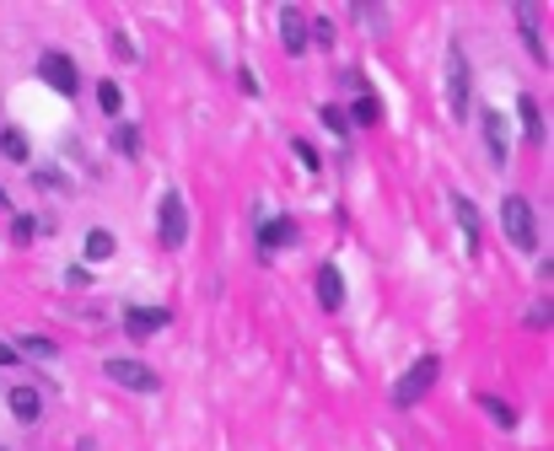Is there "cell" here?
Listing matches in <instances>:
<instances>
[{"label": "cell", "instance_id": "6da1fadb", "mask_svg": "<svg viewBox=\"0 0 554 451\" xmlns=\"http://www.w3.org/2000/svg\"><path fill=\"white\" fill-rule=\"evenodd\" d=\"M436 376H441V360H436V355H420V360L393 382V408H415V403L436 387Z\"/></svg>", "mask_w": 554, "mask_h": 451}, {"label": "cell", "instance_id": "7a4b0ae2", "mask_svg": "<svg viewBox=\"0 0 554 451\" xmlns=\"http://www.w3.org/2000/svg\"><path fill=\"white\" fill-rule=\"evenodd\" d=\"M156 236H162L167 253H178L188 242V210H184V194H178V188L156 199Z\"/></svg>", "mask_w": 554, "mask_h": 451}, {"label": "cell", "instance_id": "3957f363", "mask_svg": "<svg viewBox=\"0 0 554 451\" xmlns=\"http://www.w3.org/2000/svg\"><path fill=\"white\" fill-rule=\"evenodd\" d=\"M500 226H506L511 247H533V242H539V221H533V205H528L522 194H506V199H500Z\"/></svg>", "mask_w": 554, "mask_h": 451}, {"label": "cell", "instance_id": "277c9868", "mask_svg": "<svg viewBox=\"0 0 554 451\" xmlns=\"http://www.w3.org/2000/svg\"><path fill=\"white\" fill-rule=\"evenodd\" d=\"M468 108H474V86H468V55H463V49H452V55H447V113H452V118H463Z\"/></svg>", "mask_w": 554, "mask_h": 451}, {"label": "cell", "instance_id": "5b68a950", "mask_svg": "<svg viewBox=\"0 0 554 451\" xmlns=\"http://www.w3.org/2000/svg\"><path fill=\"white\" fill-rule=\"evenodd\" d=\"M103 371H108V382H119V387H129V393H156V387H162L156 371H151L146 360H108Z\"/></svg>", "mask_w": 554, "mask_h": 451}, {"label": "cell", "instance_id": "8992f818", "mask_svg": "<svg viewBox=\"0 0 554 451\" xmlns=\"http://www.w3.org/2000/svg\"><path fill=\"white\" fill-rule=\"evenodd\" d=\"M38 75H44V86L60 92V97H76V86H81V75H76L70 55H44L38 59Z\"/></svg>", "mask_w": 554, "mask_h": 451}, {"label": "cell", "instance_id": "52a82bcc", "mask_svg": "<svg viewBox=\"0 0 554 451\" xmlns=\"http://www.w3.org/2000/svg\"><path fill=\"white\" fill-rule=\"evenodd\" d=\"M167 328V312L162 306H129L124 312V334L129 338H151V334H162Z\"/></svg>", "mask_w": 554, "mask_h": 451}, {"label": "cell", "instance_id": "ba28073f", "mask_svg": "<svg viewBox=\"0 0 554 451\" xmlns=\"http://www.w3.org/2000/svg\"><path fill=\"white\" fill-rule=\"evenodd\" d=\"M280 44H286V55H307V11H297V5L280 11Z\"/></svg>", "mask_w": 554, "mask_h": 451}, {"label": "cell", "instance_id": "9c48e42d", "mask_svg": "<svg viewBox=\"0 0 554 451\" xmlns=\"http://www.w3.org/2000/svg\"><path fill=\"white\" fill-rule=\"evenodd\" d=\"M517 27H522L528 55L539 59V65H549V44H544V33H539V11H533V5H517Z\"/></svg>", "mask_w": 554, "mask_h": 451}, {"label": "cell", "instance_id": "30bf717a", "mask_svg": "<svg viewBox=\"0 0 554 451\" xmlns=\"http://www.w3.org/2000/svg\"><path fill=\"white\" fill-rule=\"evenodd\" d=\"M317 306H323V312H339V306H345V275H339L334 264L317 269Z\"/></svg>", "mask_w": 554, "mask_h": 451}, {"label": "cell", "instance_id": "8fae6325", "mask_svg": "<svg viewBox=\"0 0 554 451\" xmlns=\"http://www.w3.org/2000/svg\"><path fill=\"white\" fill-rule=\"evenodd\" d=\"M517 113H522V135H528V145H544V108H539V97H517Z\"/></svg>", "mask_w": 554, "mask_h": 451}, {"label": "cell", "instance_id": "7c38bea8", "mask_svg": "<svg viewBox=\"0 0 554 451\" xmlns=\"http://www.w3.org/2000/svg\"><path fill=\"white\" fill-rule=\"evenodd\" d=\"M485 145H490L495 162H506V151H511V140H506V118H500V108H485Z\"/></svg>", "mask_w": 554, "mask_h": 451}, {"label": "cell", "instance_id": "4fadbf2b", "mask_svg": "<svg viewBox=\"0 0 554 451\" xmlns=\"http://www.w3.org/2000/svg\"><path fill=\"white\" fill-rule=\"evenodd\" d=\"M258 242H264V253H275V247H291V242H297V221H291V215H280V221H264Z\"/></svg>", "mask_w": 554, "mask_h": 451}, {"label": "cell", "instance_id": "5bb4252c", "mask_svg": "<svg viewBox=\"0 0 554 451\" xmlns=\"http://www.w3.org/2000/svg\"><path fill=\"white\" fill-rule=\"evenodd\" d=\"M11 414H16L22 425H38V414H44V397L33 393V387H11Z\"/></svg>", "mask_w": 554, "mask_h": 451}, {"label": "cell", "instance_id": "9a60e30c", "mask_svg": "<svg viewBox=\"0 0 554 451\" xmlns=\"http://www.w3.org/2000/svg\"><path fill=\"white\" fill-rule=\"evenodd\" d=\"M452 215H458L463 236H468V253H479V210H474V205L463 199V194H458V199H452Z\"/></svg>", "mask_w": 554, "mask_h": 451}, {"label": "cell", "instance_id": "2e32d148", "mask_svg": "<svg viewBox=\"0 0 554 451\" xmlns=\"http://www.w3.org/2000/svg\"><path fill=\"white\" fill-rule=\"evenodd\" d=\"M0 156L5 162H16V167H27V135L11 124V129H0Z\"/></svg>", "mask_w": 554, "mask_h": 451}, {"label": "cell", "instance_id": "e0dca14e", "mask_svg": "<svg viewBox=\"0 0 554 451\" xmlns=\"http://www.w3.org/2000/svg\"><path fill=\"white\" fill-rule=\"evenodd\" d=\"M114 151H119L124 162H135V156H140V129H135V124H114Z\"/></svg>", "mask_w": 554, "mask_h": 451}, {"label": "cell", "instance_id": "ac0fdd59", "mask_svg": "<svg viewBox=\"0 0 554 451\" xmlns=\"http://www.w3.org/2000/svg\"><path fill=\"white\" fill-rule=\"evenodd\" d=\"M350 124H377L382 118V103H377V92H361L356 103H350V113H345Z\"/></svg>", "mask_w": 554, "mask_h": 451}, {"label": "cell", "instance_id": "d6986e66", "mask_svg": "<svg viewBox=\"0 0 554 451\" xmlns=\"http://www.w3.org/2000/svg\"><path fill=\"white\" fill-rule=\"evenodd\" d=\"M86 258H92V264H103V258H114V231H103V226H92V231H86Z\"/></svg>", "mask_w": 554, "mask_h": 451}, {"label": "cell", "instance_id": "ffe728a7", "mask_svg": "<svg viewBox=\"0 0 554 451\" xmlns=\"http://www.w3.org/2000/svg\"><path fill=\"white\" fill-rule=\"evenodd\" d=\"M97 103H103V113H108V118L119 124V113H124V92H119V81H103V86H97Z\"/></svg>", "mask_w": 554, "mask_h": 451}, {"label": "cell", "instance_id": "44dd1931", "mask_svg": "<svg viewBox=\"0 0 554 451\" xmlns=\"http://www.w3.org/2000/svg\"><path fill=\"white\" fill-rule=\"evenodd\" d=\"M479 408L490 414L500 430H511V425H517V408H511V403H500V397H479Z\"/></svg>", "mask_w": 554, "mask_h": 451}, {"label": "cell", "instance_id": "7402d4cb", "mask_svg": "<svg viewBox=\"0 0 554 451\" xmlns=\"http://www.w3.org/2000/svg\"><path fill=\"white\" fill-rule=\"evenodd\" d=\"M317 118H323V129H328V135H350V118H345V108H339V103H323V108H317Z\"/></svg>", "mask_w": 554, "mask_h": 451}, {"label": "cell", "instance_id": "603a6c76", "mask_svg": "<svg viewBox=\"0 0 554 451\" xmlns=\"http://www.w3.org/2000/svg\"><path fill=\"white\" fill-rule=\"evenodd\" d=\"M356 16L367 22L371 33H382V27H388V5H367V0H356Z\"/></svg>", "mask_w": 554, "mask_h": 451}, {"label": "cell", "instance_id": "cb8c5ba5", "mask_svg": "<svg viewBox=\"0 0 554 451\" xmlns=\"http://www.w3.org/2000/svg\"><path fill=\"white\" fill-rule=\"evenodd\" d=\"M307 44H323V49L334 44V22L328 16H307Z\"/></svg>", "mask_w": 554, "mask_h": 451}, {"label": "cell", "instance_id": "d4e9b609", "mask_svg": "<svg viewBox=\"0 0 554 451\" xmlns=\"http://www.w3.org/2000/svg\"><path fill=\"white\" fill-rule=\"evenodd\" d=\"M16 349H22V355H33V360H55V344H49V338H22V344H16Z\"/></svg>", "mask_w": 554, "mask_h": 451}, {"label": "cell", "instance_id": "484cf974", "mask_svg": "<svg viewBox=\"0 0 554 451\" xmlns=\"http://www.w3.org/2000/svg\"><path fill=\"white\" fill-rule=\"evenodd\" d=\"M549 317H554L549 296H544V301H539V306H528V328H533V334H544V328H549Z\"/></svg>", "mask_w": 554, "mask_h": 451}, {"label": "cell", "instance_id": "4316f807", "mask_svg": "<svg viewBox=\"0 0 554 451\" xmlns=\"http://www.w3.org/2000/svg\"><path fill=\"white\" fill-rule=\"evenodd\" d=\"M33 236H38V221H33V215H16V221H11V242H22V247H27Z\"/></svg>", "mask_w": 554, "mask_h": 451}, {"label": "cell", "instance_id": "83f0119b", "mask_svg": "<svg viewBox=\"0 0 554 451\" xmlns=\"http://www.w3.org/2000/svg\"><path fill=\"white\" fill-rule=\"evenodd\" d=\"M291 151H297V162H302L307 172H317V167H323V156L312 151V140H291Z\"/></svg>", "mask_w": 554, "mask_h": 451}, {"label": "cell", "instance_id": "f1b7e54d", "mask_svg": "<svg viewBox=\"0 0 554 451\" xmlns=\"http://www.w3.org/2000/svg\"><path fill=\"white\" fill-rule=\"evenodd\" d=\"M33 183H38V188H55V194H65V172H55V167H33Z\"/></svg>", "mask_w": 554, "mask_h": 451}, {"label": "cell", "instance_id": "f546056e", "mask_svg": "<svg viewBox=\"0 0 554 451\" xmlns=\"http://www.w3.org/2000/svg\"><path fill=\"white\" fill-rule=\"evenodd\" d=\"M108 49H114L124 65H135V59H140V55H135V44H129V33H114V38H108Z\"/></svg>", "mask_w": 554, "mask_h": 451}, {"label": "cell", "instance_id": "4dcf8cb0", "mask_svg": "<svg viewBox=\"0 0 554 451\" xmlns=\"http://www.w3.org/2000/svg\"><path fill=\"white\" fill-rule=\"evenodd\" d=\"M237 86H243L247 97H258V75H253V70H237Z\"/></svg>", "mask_w": 554, "mask_h": 451}, {"label": "cell", "instance_id": "1f68e13d", "mask_svg": "<svg viewBox=\"0 0 554 451\" xmlns=\"http://www.w3.org/2000/svg\"><path fill=\"white\" fill-rule=\"evenodd\" d=\"M65 285H76V290H81V285H92V275H86V269L76 264V269H65Z\"/></svg>", "mask_w": 554, "mask_h": 451}, {"label": "cell", "instance_id": "d6a6232c", "mask_svg": "<svg viewBox=\"0 0 554 451\" xmlns=\"http://www.w3.org/2000/svg\"><path fill=\"white\" fill-rule=\"evenodd\" d=\"M0 366H16V349L11 344H0Z\"/></svg>", "mask_w": 554, "mask_h": 451}, {"label": "cell", "instance_id": "836d02e7", "mask_svg": "<svg viewBox=\"0 0 554 451\" xmlns=\"http://www.w3.org/2000/svg\"><path fill=\"white\" fill-rule=\"evenodd\" d=\"M5 205H11V194H5V183H0V210H5Z\"/></svg>", "mask_w": 554, "mask_h": 451}]
</instances>
